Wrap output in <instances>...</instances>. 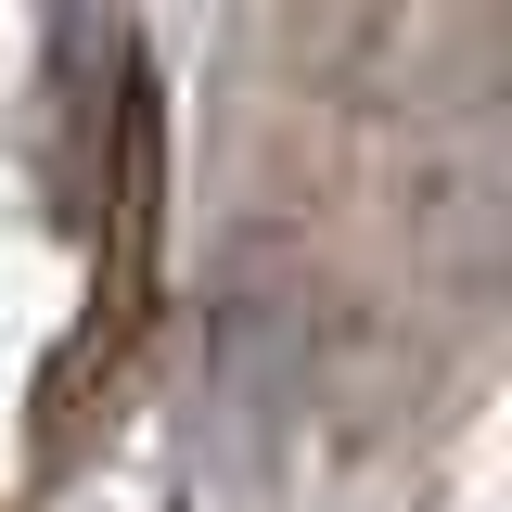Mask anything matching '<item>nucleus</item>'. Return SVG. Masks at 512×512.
<instances>
[{
  "label": "nucleus",
  "mask_w": 512,
  "mask_h": 512,
  "mask_svg": "<svg viewBox=\"0 0 512 512\" xmlns=\"http://www.w3.org/2000/svg\"><path fill=\"white\" fill-rule=\"evenodd\" d=\"M52 77H39V180H52V205L77 218L90 205V167H103V128H116V90H128V26L116 0H52Z\"/></svg>",
  "instance_id": "1"
}]
</instances>
